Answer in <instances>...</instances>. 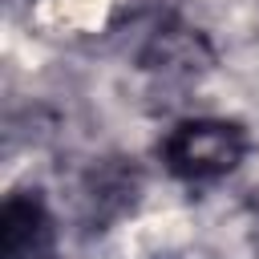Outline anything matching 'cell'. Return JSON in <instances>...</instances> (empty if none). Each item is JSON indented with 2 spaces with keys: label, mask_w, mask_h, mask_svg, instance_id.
Returning <instances> with one entry per match:
<instances>
[{
  "label": "cell",
  "mask_w": 259,
  "mask_h": 259,
  "mask_svg": "<svg viewBox=\"0 0 259 259\" xmlns=\"http://www.w3.org/2000/svg\"><path fill=\"white\" fill-rule=\"evenodd\" d=\"M247 130L223 117L178 121L162 142V162L182 182H214L247 158Z\"/></svg>",
  "instance_id": "6da1fadb"
},
{
  "label": "cell",
  "mask_w": 259,
  "mask_h": 259,
  "mask_svg": "<svg viewBox=\"0 0 259 259\" xmlns=\"http://www.w3.org/2000/svg\"><path fill=\"white\" fill-rule=\"evenodd\" d=\"M53 214L36 190H16L0 206V259H53Z\"/></svg>",
  "instance_id": "7a4b0ae2"
}]
</instances>
